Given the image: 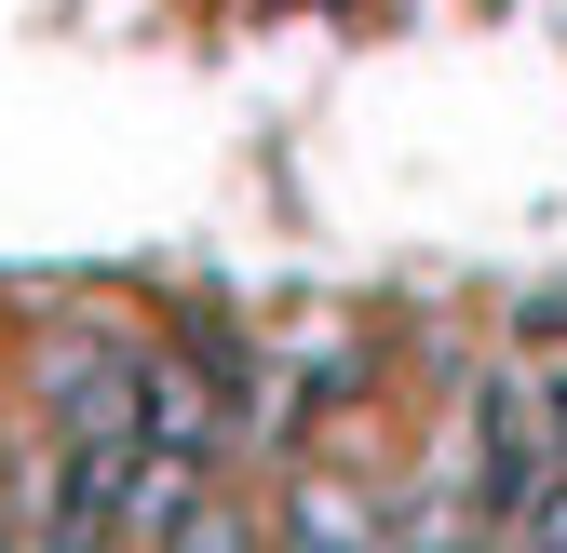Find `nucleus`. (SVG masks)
Instances as JSON below:
<instances>
[{"label":"nucleus","instance_id":"f03ea898","mask_svg":"<svg viewBox=\"0 0 567 553\" xmlns=\"http://www.w3.org/2000/svg\"><path fill=\"white\" fill-rule=\"evenodd\" d=\"M135 378H150V352H122V337H68V352H41L54 432H122L135 446Z\"/></svg>","mask_w":567,"mask_h":553},{"label":"nucleus","instance_id":"f257e3e1","mask_svg":"<svg viewBox=\"0 0 567 553\" xmlns=\"http://www.w3.org/2000/svg\"><path fill=\"white\" fill-rule=\"evenodd\" d=\"M473 500H486V526H514L540 487H554V432H540V378H486V419H473Z\"/></svg>","mask_w":567,"mask_h":553}]
</instances>
